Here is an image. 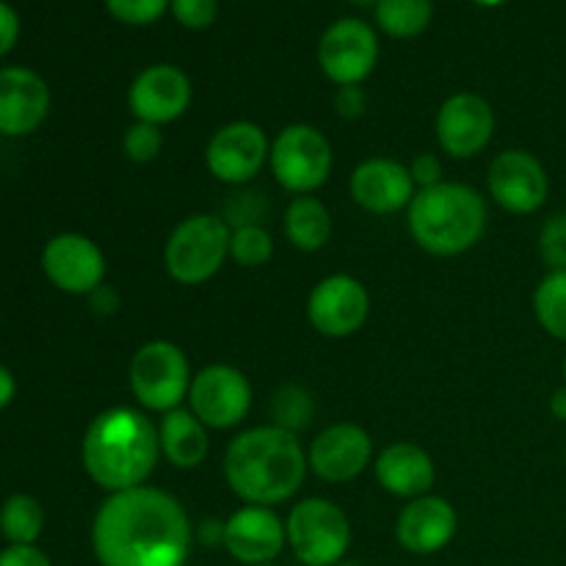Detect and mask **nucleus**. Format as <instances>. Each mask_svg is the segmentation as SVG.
<instances>
[{"label":"nucleus","mask_w":566,"mask_h":566,"mask_svg":"<svg viewBox=\"0 0 566 566\" xmlns=\"http://www.w3.org/2000/svg\"><path fill=\"white\" fill-rule=\"evenodd\" d=\"M285 238L298 252H321L332 238V213L318 197H293L285 210Z\"/></svg>","instance_id":"obj_24"},{"label":"nucleus","mask_w":566,"mask_h":566,"mask_svg":"<svg viewBox=\"0 0 566 566\" xmlns=\"http://www.w3.org/2000/svg\"><path fill=\"white\" fill-rule=\"evenodd\" d=\"M230 258L241 269H260L274 258V238L263 224L232 227L230 235Z\"/></svg>","instance_id":"obj_29"},{"label":"nucleus","mask_w":566,"mask_h":566,"mask_svg":"<svg viewBox=\"0 0 566 566\" xmlns=\"http://www.w3.org/2000/svg\"><path fill=\"white\" fill-rule=\"evenodd\" d=\"M335 566H363V564H357V562H346V558H343L340 564H335Z\"/></svg>","instance_id":"obj_44"},{"label":"nucleus","mask_w":566,"mask_h":566,"mask_svg":"<svg viewBox=\"0 0 566 566\" xmlns=\"http://www.w3.org/2000/svg\"><path fill=\"white\" fill-rule=\"evenodd\" d=\"M307 468L298 434L274 423L241 431L224 451L227 486L247 506L274 509L291 501L302 490Z\"/></svg>","instance_id":"obj_2"},{"label":"nucleus","mask_w":566,"mask_h":566,"mask_svg":"<svg viewBox=\"0 0 566 566\" xmlns=\"http://www.w3.org/2000/svg\"><path fill=\"white\" fill-rule=\"evenodd\" d=\"M252 398L254 392L247 374H241L232 365L216 363L205 365L199 374H193L191 390H188V409L208 429L227 431L247 420Z\"/></svg>","instance_id":"obj_10"},{"label":"nucleus","mask_w":566,"mask_h":566,"mask_svg":"<svg viewBox=\"0 0 566 566\" xmlns=\"http://www.w3.org/2000/svg\"><path fill=\"white\" fill-rule=\"evenodd\" d=\"M307 462L326 484H348L374 462V440L363 426L335 423L310 442Z\"/></svg>","instance_id":"obj_17"},{"label":"nucleus","mask_w":566,"mask_h":566,"mask_svg":"<svg viewBox=\"0 0 566 566\" xmlns=\"http://www.w3.org/2000/svg\"><path fill=\"white\" fill-rule=\"evenodd\" d=\"M352 199L374 216H392L398 210L409 208L418 193L409 166L398 164L392 158H368L354 169Z\"/></svg>","instance_id":"obj_21"},{"label":"nucleus","mask_w":566,"mask_h":566,"mask_svg":"<svg viewBox=\"0 0 566 566\" xmlns=\"http://www.w3.org/2000/svg\"><path fill=\"white\" fill-rule=\"evenodd\" d=\"M534 315L553 340L566 343V271H547L534 291Z\"/></svg>","instance_id":"obj_27"},{"label":"nucleus","mask_w":566,"mask_h":566,"mask_svg":"<svg viewBox=\"0 0 566 566\" xmlns=\"http://www.w3.org/2000/svg\"><path fill=\"white\" fill-rule=\"evenodd\" d=\"M193 539L202 547H224V523H219V520H202L193 528Z\"/></svg>","instance_id":"obj_38"},{"label":"nucleus","mask_w":566,"mask_h":566,"mask_svg":"<svg viewBox=\"0 0 566 566\" xmlns=\"http://www.w3.org/2000/svg\"><path fill=\"white\" fill-rule=\"evenodd\" d=\"M274 180L296 197L315 193L332 175L335 153L324 133L307 122H296L276 133L269 155Z\"/></svg>","instance_id":"obj_8"},{"label":"nucleus","mask_w":566,"mask_h":566,"mask_svg":"<svg viewBox=\"0 0 566 566\" xmlns=\"http://www.w3.org/2000/svg\"><path fill=\"white\" fill-rule=\"evenodd\" d=\"M160 149H164V133L147 122H133L122 136V153L133 164H153Z\"/></svg>","instance_id":"obj_30"},{"label":"nucleus","mask_w":566,"mask_h":566,"mask_svg":"<svg viewBox=\"0 0 566 566\" xmlns=\"http://www.w3.org/2000/svg\"><path fill=\"white\" fill-rule=\"evenodd\" d=\"M193 97L191 77L175 64H149L138 72L127 92V108L136 122L164 127L180 119Z\"/></svg>","instance_id":"obj_16"},{"label":"nucleus","mask_w":566,"mask_h":566,"mask_svg":"<svg viewBox=\"0 0 566 566\" xmlns=\"http://www.w3.org/2000/svg\"><path fill=\"white\" fill-rule=\"evenodd\" d=\"M171 0H105V9L122 25L144 28L158 22L169 11Z\"/></svg>","instance_id":"obj_31"},{"label":"nucleus","mask_w":566,"mask_h":566,"mask_svg":"<svg viewBox=\"0 0 566 566\" xmlns=\"http://www.w3.org/2000/svg\"><path fill=\"white\" fill-rule=\"evenodd\" d=\"M42 271L53 287L70 296H92L105 285L108 263L97 243L83 232H59L42 249Z\"/></svg>","instance_id":"obj_13"},{"label":"nucleus","mask_w":566,"mask_h":566,"mask_svg":"<svg viewBox=\"0 0 566 566\" xmlns=\"http://www.w3.org/2000/svg\"><path fill=\"white\" fill-rule=\"evenodd\" d=\"M50 114V88L28 66H0V136L36 133Z\"/></svg>","instance_id":"obj_19"},{"label":"nucleus","mask_w":566,"mask_h":566,"mask_svg":"<svg viewBox=\"0 0 566 566\" xmlns=\"http://www.w3.org/2000/svg\"><path fill=\"white\" fill-rule=\"evenodd\" d=\"M287 547L285 520L269 506H241L224 520V551L243 566L276 564Z\"/></svg>","instance_id":"obj_18"},{"label":"nucleus","mask_w":566,"mask_h":566,"mask_svg":"<svg viewBox=\"0 0 566 566\" xmlns=\"http://www.w3.org/2000/svg\"><path fill=\"white\" fill-rule=\"evenodd\" d=\"M14 396H17L14 374H11L6 365H0V412H3L11 401H14Z\"/></svg>","instance_id":"obj_40"},{"label":"nucleus","mask_w":566,"mask_h":566,"mask_svg":"<svg viewBox=\"0 0 566 566\" xmlns=\"http://www.w3.org/2000/svg\"><path fill=\"white\" fill-rule=\"evenodd\" d=\"M169 11L188 31H208L219 20V0H171Z\"/></svg>","instance_id":"obj_33"},{"label":"nucleus","mask_w":566,"mask_h":566,"mask_svg":"<svg viewBox=\"0 0 566 566\" xmlns=\"http://www.w3.org/2000/svg\"><path fill=\"white\" fill-rule=\"evenodd\" d=\"M263 566H280V564H263Z\"/></svg>","instance_id":"obj_47"},{"label":"nucleus","mask_w":566,"mask_h":566,"mask_svg":"<svg viewBox=\"0 0 566 566\" xmlns=\"http://www.w3.org/2000/svg\"><path fill=\"white\" fill-rule=\"evenodd\" d=\"M437 142L451 158H475L495 136V111L475 92L451 94L437 111Z\"/></svg>","instance_id":"obj_15"},{"label":"nucleus","mask_w":566,"mask_h":566,"mask_svg":"<svg viewBox=\"0 0 566 566\" xmlns=\"http://www.w3.org/2000/svg\"><path fill=\"white\" fill-rule=\"evenodd\" d=\"M486 188L497 208L514 216H531L539 213L551 197V175L528 149H506L490 164Z\"/></svg>","instance_id":"obj_11"},{"label":"nucleus","mask_w":566,"mask_h":566,"mask_svg":"<svg viewBox=\"0 0 566 566\" xmlns=\"http://www.w3.org/2000/svg\"><path fill=\"white\" fill-rule=\"evenodd\" d=\"M368 108V97H365L363 86H340L335 94V111L343 119H359Z\"/></svg>","instance_id":"obj_36"},{"label":"nucleus","mask_w":566,"mask_h":566,"mask_svg":"<svg viewBox=\"0 0 566 566\" xmlns=\"http://www.w3.org/2000/svg\"><path fill=\"white\" fill-rule=\"evenodd\" d=\"M564 464H566V448H564Z\"/></svg>","instance_id":"obj_46"},{"label":"nucleus","mask_w":566,"mask_h":566,"mask_svg":"<svg viewBox=\"0 0 566 566\" xmlns=\"http://www.w3.org/2000/svg\"><path fill=\"white\" fill-rule=\"evenodd\" d=\"M409 175H412L415 186L420 188H431V186H440L442 182V160L440 155L434 153H420L418 158L409 164Z\"/></svg>","instance_id":"obj_34"},{"label":"nucleus","mask_w":566,"mask_h":566,"mask_svg":"<svg viewBox=\"0 0 566 566\" xmlns=\"http://www.w3.org/2000/svg\"><path fill=\"white\" fill-rule=\"evenodd\" d=\"M551 415L558 423H566V387H558L551 396Z\"/></svg>","instance_id":"obj_41"},{"label":"nucleus","mask_w":566,"mask_h":566,"mask_svg":"<svg viewBox=\"0 0 566 566\" xmlns=\"http://www.w3.org/2000/svg\"><path fill=\"white\" fill-rule=\"evenodd\" d=\"M490 210L484 197L468 182L420 188L407 208L412 241L434 258H459L484 238Z\"/></svg>","instance_id":"obj_4"},{"label":"nucleus","mask_w":566,"mask_h":566,"mask_svg":"<svg viewBox=\"0 0 566 566\" xmlns=\"http://www.w3.org/2000/svg\"><path fill=\"white\" fill-rule=\"evenodd\" d=\"M20 14H17L14 6L0 0V59H6L20 42Z\"/></svg>","instance_id":"obj_37"},{"label":"nucleus","mask_w":566,"mask_h":566,"mask_svg":"<svg viewBox=\"0 0 566 566\" xmlns=\"http://www.w3.org/2000/svg\"><path fill=\"white\" fill-rule=\"evenodd\" d=\"M271 418H274V426L291 434L307 429L315 418V401L310 390H304L302 385H282L271 396Z\"/></svg>","instance_id":"obj_28"},{"label":"nucleus","mask_w":566,"mask_h":566,"mask_svg":"<svg viewBox=\"0 0 566 566\" xmlns=\"http://www.w3.org/2000/svg\"><path fill=\"white\" fill-rule=\"evenodd\" d=\"M88 302H92V310L97 315H116V310L122 307L119 293H116L114 287H108V285H99L97 291L88 296Z\"/></svg>","instance_id":"obj_39"},{"label":"nucleus","mask_w":566,"mask_h":566,"mask_svg":"<svg viewBox=\"0 0 566 566\" xmlns=\"http://www.w3.org/2000/svg\"><path fill=\"white\" fill-rule=\"evenodd\" d=\"M127 381L144 412H171L188 401L191 390V363L186 352L171 340H147L130 359Z\"/></svg>","instance_id":"obj_6"},{"label":"nucleus","mask_w":566,"mask_h":566,"mask_svg":"<svg viewBox=\"0 0 566 566\" xmlns=\"http://www.w3.org/2000/svg\"><path fill=\"white\" fill-rule=\"evenodd\" d=\"M44 531V509L33 495L17 492L0 506V536L6 545H36Z\"/></svg>","instance_id":"obj_26"},{"label":"nucleus","mask_w":566,"mask_h":566,"mask_svg":"<svg viewBox=\"0 0 566 566\" xmlns=\"http://www.w3.org/2000/svg\"><path fill=\"white\" fill-rule=\"evenodd\" d=\"M475 6H481V9H497V6L509 3V0H473Z\"/></svg>","instance_id":"obj_42"},{"label":"nucleus","mask_w":566,"mask_h":566,"mask_svg":"<svg viewBox=\"0 0 566 566\" xmlns=\"http://www.w3.org/2000/svg\"><path fill=\"white\" fill-rule=\"evenodd\" d=\"M0 566H53V562L36 545H6L0 551Z\"/></svg>","instance_id":"obj_35"},{"label":"nucleus","mask_w":566,"mask_h":566,"mask_svg":"<svg viewBox=\"0 0 566 566\" xmlns=\"http://www.w3.org/2000/svg\"><path fill=\"white\" fill-rule=\"evenodd\" d=\"M539 254L547 271H566V213H553L542 224Z\"/></svg>","instance_id":"obj_32"},{"label":"nucleus","mask_w":566,"mask_h":566,"mask_svg":"<svg viewBox=\"0 0 566 566\" xmlns=\"http://www.w3.org/2000/svg\"><path fill=\"white\" fill-rule=\"evenodd\" d=\"M208 431V426L191 409H171L158 423L160 457H166V462L177 470L199 468L210 453Z\"/></svg>","instance_id":"obj_23"},{"label":"nucleus","mask_w":566,"mask_h":566,"mask_svg":"<svg viewBox=\"0 0 566 566\" xmlns=\"http://www.w3.org/2000/svg\"><path fill=\"white\" fill-rule=\"evenodd\" d=\"M232 227L219 213H193L169 232L164 269L177 285H205L230 258Z\"/></svg>","instance_id":"obj_5"},{"label":"nucleus","mask_w":566,"mask_h":566,"mask_svg":"<svg viewBox=\"0 0 566 566\" xmlns=\"http://www.w3.org/2000/svg\"><path fill=\"white\" fill-rule=\"evenodd\" d=\"M562 374H564V387H566V357H564V363H562Z\"/></svg>","instance_id":"obj_45"},{"label":"nucleus","mask_w":566,"mask_h":566,"mask_svg":"<svg viewBox=\"0 0 566 566\" xmlns=\"http://www.w3.org/2000/svg\"><path fill=\"white\" fill-rule=\"evenodd\" d=\"M376 481L392 497L415 501L429 495L437 481L434 459L415 442H392L374 459Z\"/></svg>","instance_id":"obj_22"},{"label":"nucleus","mask_w":566,"mask_h":566,"mask_svg":"<svg viewBox=\"0 0 566 566\" xmlns=\"http://www.w3.org/2000/svg\"><path fill=\"white\" fill-rule=\"evenodd\" d=\"M379 64V33L359 17H340L318 42V66L337 88L363 86Z\"/></svg>","instance_id":"obj_9"},{"label":"nucleus","mask_w":566,"mask_h":566,"mask_svg":"<svg viewBox=\"0 0 566 566\" xmlns=\"http://www.w3.org/2000/svg\"><path fill=\"white\" fill-rule=\"evenodd\" d=\"M376 28L392 39H415L434 20V0H379Z\"/></svg>","instance_id":"obj_25"},{"label":"nucleus","mask_w":566,"mask_h":566,"mask_svg":"<svg viewBox=\"0 0 566 566\" xmlns=\"http://www.w3.org/2000/svg\"><path fill=\"white\" fill-rule=\"evenodd\" d=\"M370 315V293L357 276L329 274L310 291L307 318L318 335L343 340L357 335Z\"/></svg>","instance_id":"obj_14"},{"label":"nucleus","mask_w":566,"mask_h":566,"mask_svg":"<svg viewBox=\"0 0 566 566\" xmlns=\"http://www.w3.org/2000/svg\"><path fill=\"white\" fill-rule=\"evenodd\" d=\"M271 142L258 122L235 119L221 125L205 149L208 171L224 186H247L269 164Z\"/></svg>","instance_id":"obj_12"},{"label":"nucleus","mask_w":566,"mask_h":566,"mask_svg":"<svg viewBox=\"0 0 566 566\" xmlns=\"http://www.w3.org/2000/svg\"><path fill=\"white\" fill-rule=\"evenodd\" d=\"M459 531V514L451 501L423 495L409 501L396 520V539L412 556H434L446 551Z\"/></svg>","instance_id":"obj_20"},{"label":"nucleus","mask_w":566,"mask_h":566,"mask_svg":"<svg viewBox=\"0 0 566 566\" xmlns=\"http://www.w3.org/2000/svg\"><path fill=\"white\" fill-rule=\"evenodd\" d=\"M193 542L182 503L147 484L108 495L92 520L99 566H186Z\"/></svg>","instance_id":"obj_1"},{"label":"nucleus","mask_w":566,"mask_h":566,"mask_svg":"<svg viewBox=\"0 0 566 566\" xmlns=\"http://www.w3.org/2000/svg\"><path fill=\"white\" fill-rule=\"evenodd\" d=\"M287 547L304 566H335L352 547V520L326 497H304L285 520Z\"/></svg>","instance_id":"obj_7"},{"label":"nucleus","mask_w":566,"mask_h":566,"mask_svg":"<svg viewBox=\"0 0 566 566\" xmlns=\"http://www.w3.org/2000/svg\"><path fill=\"white\" fill-rule=\"evenodd\" d=\"M352 3L365 6V9H376V3H379V0H352Z\"/></svg>","instance_id":"obj_43"},{"label":"nucleus","mask_w":566,"mask_h":566,"mask_svg":"<svg viewBox=\"0 0 566 566\" xmlns=\"http://www.w3.org/2000/svg\"><path fill=\"white\" fill-rule=\"evenodd\" d=\"M158 459V426L147 412L133 407H111L99 412L81 442L83 470L108 495L147 484Z\"/></svg>","instance_id":"obj_3"}]
</instances>
